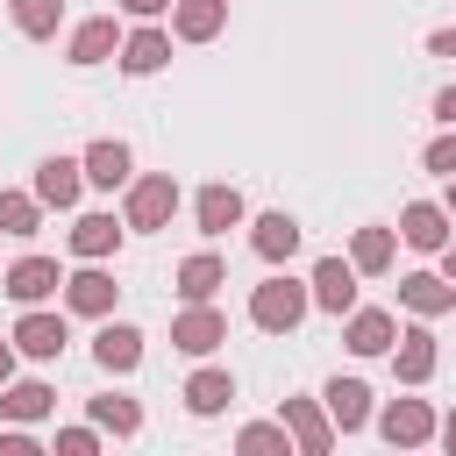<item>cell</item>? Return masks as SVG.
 Instances as JSON below:
<instances>
[{"label": "cell", "mask_w": 456, "mask_h": 456, "mask_svg": "<svg viewBox=\"0 0 456 456\" xmlns=\"http://www.w3.org/2000/svg\"><path fill=\"white\" fill-rule=\"evenodd\" d=\"M299 314H306V285H292V278H264V285H256V299H249V321H256V328H271V335L299 328Z\"/></svg>", "instance_id": "1"}, {"label": "cell", "mask_w": 456, "mask_h": 456, "mask_svg": "<svg viewBox=\"0 0 456 456\" xmlns=\"http://www.w3.org/2000/svg\"><path fill=\"white\" fill-rule=\"evenodd\" d=\"M171 214H178V185H171V171L128 185V228H171Z\"/></svg>", "instance_id": "2"}, {"label": "cell", "mask_w": 456, "mask_h": 456, "mask_svg": "<svg viewBox=\"0 0 456 456\" xmlns=\"http://www.w3.org/2000/svg\"><path fill=\"white\" fill-rule=\"evenodd\" d=\"M64 278H57V264L50 256H21L14 271H7V299H21V306H36V299H50Z\"/></svg>", "instance_id": "3"}, {"label": "cell", "mask_w": 456, "mask_h": 456, "mask_svg": "<svg viewBox=\"0 0 456 456\" xmlns=\"http://www.w3.org/2000/svg\"><path fill=\"white\" fill-rule=\"evenodd\" d=\"M221 335H228V321H221L207 299H192V314H178V328H171V342H178V349H192V356H207Z\"/></svg>", "instance_id": "4"}, {"label": "cell", "mask_w": 456, "mask_h": 456, "mask_svg": "<svg viewBox=\"0 0 456 456\" xmlns=\"http://www.w3.org/2000/svg\"><path fill=\"white\" fill-rule=\"evenodd\" d=\"M93 356H100V370H135V363H142V335H135L128 321H107V328L93 335Z\"/></svg>", "instance_id": "5"}, {"label": "cell", "mask_w": 456, "mask_h": 456, "mask_svg": "<svg viewBox=\"0 0 456 456\" xmlns=\"http://www.w3.org/2000/svg\"><path fill=\"white\" fill-rule=\"evenodd\" d=\"M314 299H321L328 314H349V299H356V271H349L342 256H321V264H314Z\"/></svg>", "instance_id": "6"}, {"label": "cell", "mask_w": 456, "mask_h": 456, "mask_svg": "<svg viewBox=\"0 0 456 456\" xmlns=\"http://www.w3.org/2000/svg\"><path fill=\"white\" fill-rule=\"evenodd\" d=\"M428 435H435V413H428L420 399L385 406V442H392V449H413V442H428Z\"/></svg>", "instance_id": "7"}, {"label": "cell", "mask_w": 456, "mask_h": 456, "mask_svg": "<svg viewBox=\"0 0 456 456\" xmlns=\"http://www.w3.org/2000/svg\"><path fill=\"white\" fill-rule=\"evenodd\" d=\"M285 428L299 435L306 456H328V442H335V435H328V413H321L314 399H285Z\"/></svg>", "instance_id": "8"}, {"label": "cell", "mask_w": 456, "mask_h": 456, "mask_svg": "<svg viewBox=\"0 0 456 456\" xmlns=\"http://www.w3.org/2000/svg\"><path fill=\"white\" fill-rule=\"evenodd\" d=\"M157 64H171V36H164V28H135V36L121 43V71L142 78V71H157Z\"/></svg>", "instance_id": "9"}, {"label": "cell", "mask_w": 456, "mask_h": 456, "mask_svg": "<svg viewBox=\"0 0 456 456\" xmlns=\"http://www.w3.org/2000/svg\"><path fill=\"white\" fill-rule=\"evenodd\" d=\"M399 235H406L413 249H442V242H449V214L420 200V207H406V214H399Z\"/></svg>", "instance_id": "10"}, {"label": "cell", "mask_w": 456, "mask_h": 456, "mask_svg": "<svg viewBox=\"0 0 456 456\" xmlns=\"http://www.w3.org/2000/svg\"><path fill=\"white\" fill-rule=\"evenodd\" d=\"M235 221H242V192H235V185H207V192H200V228H207V235H228Z\"/></svg>", "instance_id": "11"}, {"label": "cell", "mask_w": 456, "mask_h": 456, "mask_svg": "<svg viewBox=\"0 0 456 456\" xmlns=\"http://www.w3.org/2000/svg\"><path fill=\"white\" fill-rule=\"evenodd\" d=\"M64 299H71V314H107L114 306V278L107 271H78V278H64Z\"/></svg>", "instance_id": "12"}, {"label": "cell", "mask_w": 456, "mask_h": 456, "mask_svg": "<svg viewBox=\"0 0 456 456\" xmlns=\"http://www.w3.org/2000/svg\"><path fill=\"white\" fill-rule=\"evenodd\" d=\"M399 299H406L413 314H442V306H456L449 278H435V271H413V278H399Z\"/></svg>", "instance_id": "13"}, {"label": "cell", "mask_w": 456, "mask_h": 456, "mask_svg": "<svg viewBox=\"0 0 456 456\" xmlns=\"http://www.w3.org/2000/svg\"><path fill=\"white\" fill-rule=\"evenodd\" d=\"M349 349H356V356H378V349H392V314H385V306H363V314H349Z\"/></svg>", "instance_id": "14"}, {"label": "cell", "mask_w": 456, "mask_h": 456, "mask_svg": "<svg viewBox=\"0 0 456 456\" xmlns=\"http://www.w3.org/2000/svg\"><path fill=\"white\" fill-rule=\"evenodd\" d=\"M14 349H28V356H57V349H64V321H57V314H21Z\"/></svg>", "instance_id": "15"}, {"label": "cell", "mask_w": 456, "mask_h": 456, "mask_svg": "<svg viewBox=\"0 0 456 456\" xmlns=\"http://www.w3.org/2000/svg\"><path fill=\"white\" fill-rule=\"evenodd\" d=\"M321 399H328V420H342V428H363V420H370V392H363L356 378H335Z\"/></svg>", "instance_id": "16"}, {"label": "cell", "mask_w": 456, "mask_h": 456, "mask_svg": "<svg viewBox=\"0 0 456 456\" xmlns=\"http://www.w3.org/2000/svg\"><path fill=\"white\" fill-rule=\"evenodd\" d=\"M36 200L71 207V200H78V164H71V157H50V164L36 171Z\"/></svg>", "instance_id": "17"}, {"label": "cell", "mask_w": 456, "mask_h": 456, "mask_svg": "<svg viewBox=\"0 0 456 456\" xmlns=\"http://www.w3.org/2000/svg\"><path fill=\"white\" fill-rule=\"evenodd\" d=\"M114 235H121L114 214H78V221H71V249H78V256H107Z\"/></svg>", "instance_id": "18"}, {"label": "cell", "mask_w": 456, "mask_h": 456, "mask_svg": "<svg viewBox=\"0 0 456 456\" xmlns=\"http://www.w3.org/2000/svg\"><path fill=\"white\" fill-rule=\"evenodd\" d=\"M292 249H299V221H292V214H264V221H256V256L278 264V256H292Z\"/></svg>", "instance_id": "19"}, {"label": "cell", "mask_w": 456, "mask_h": 456, "mask_svg": "<svg viewBox=\"0 0 456 456\" xmlns=\"http://www.w3.org/2000/svg\"><path fill=\"white\" fill-rule=\"evenodd\" d=\"M428 370H435V335H428V328H406V335H399V378L420 385Z\"/></svg>", "instance_id": "20"}, {"label": "cell", "mask_w": 456, "mask_h": 456, "mask_svg": "<svg viewBox=\"0 0 456 456\" xmlns=\"http://www.w3.org/2000/svg\"><path fill=\"white\" fill-rule=\"evenodd\" d=\"M228 399H235L228 370H192V385H185V406H192V413H221Z\"/></svg>", "instance_id": "21"}, {"label": "cell", "mask_w": 456, "mask_h": 456, "mask_svg": "<svg viewBox=\"0 0 456 456\" xmlns=\"http://www.w3.org/2000/svg\"><path fill=\"white\" fill-rule=\"evenodd\" d=\"M221 14H228V0H178V36L185 43H207L221 28Z\"/></svg>", "instance_id": "22"}, {"label": "cell", "mask_w": 456, "mask_h": 456, "mask_svg": "<svg viewBox=\"0 0 456 456\" xmlns=\"http://www.w3.org/2000/svg\"><path fill=\"white\" fill-rule=\"evenodd\" d=\"M121 43H114V21H78V36H71V64H100V57H114Z\"/></svg>", "instance_id": "23"}, {"label": "cell", "mask_w": 456, "mask_h": 456, "mask_svg": "<svg viewBox=\"0 0 456 456\" xmlns=\"http://www.w3.org/2000/svg\"><path fill=\"white\" fill-rule=\"evenodd\" d=\"M86 178L93 185H121L128 178V142H93L86 150Z\"/></svg>", "instance_id": "24"}, {"label": "cell", "mask_w": 456, "mask_h": 456, "mask_svg": "<svg viewBox=\"0 0 456 456\" xmlns=\"http://www.w3.org/2000/svg\"><path fill=\"white\" fill-rule=\"evenodd\" d=\"M221 278H228L221 256H185V264H178V292H185V299H214Z\"/></svg>", "instance_id": "25"}, {"label": "cell", "mask_w": 456, "mask_h": 456, "mask_svg": "<svg viewBox=\"0 0 456 456\" xmlns=\"http://www.w3.org/2000/svg\"><path fill=\"white\" fill-rule=\"evenodd\" d=\"M0 413H7V420H43V413H50V385H36V378H28V385H7Z\"/></svg>", "instance_id": "26"}, {"label": "cell", "mask_w": 456, "mask_h": 456, "mask_svg": "<svg viewBox=\"0 0 456 456\" xmlns=\"http://www.w3.org/2000/svg\"><path fill=\"white\" fill-rule=\"evenodd\" d=\"M93 420H100V428H114V435H135V428H142V406H135V399H121V392H100V399H93Z\"/></svg>", "instance_id": "27"}, {"label": "cell", "mask_w": 456, "mask_h": 456, "mask_svg": "<svg viewBox=\"0 0 456 456\" xmlns=\"http://www.w3.org/2000/svg\"><path fill=\"white\" fill-rule=\"evenodd\" d=\"M57 14H64V0H14V28L21 36H50Z\"/></svg>", "instance_id": "28"}, {"label": "cell", "mask_w": 456, "mask_h": 456, "mask_svg": "<svg viewBox=\"0 0 456 456\" xmlns=\"http://www.w3.org/2000/svg\"><path fill=\"white\" fill-rule=\"evenodd\" d=\"M349 256H356V271H385L392 264V228H363Z\"/></svg>", "instance_id": "29"}, {"label": "cell", "mask_w": 456, "mask_h": 456, "mask_svg": "<svg viewBox=\"0 0 456 456\" xmlns=\"http://www.w3.org/2000/svg\"><path fill=\"white\" fill-rule=\"evenodd\" d=\"M0 235H36V200L0 192Z\"/></svg>", "instance_id": "30"}, {"label": "cell", "mask_w": 456, "mask_h": 456, "mask_svg": "<svg viewBox=\"0 0 456 456\" xmlns=\"http://www.w3.org/2000/svg\"><path fill=\"white\" fill-rule=\"evenodd\" d=\"M242 449H249V456H256V449H285V428H264V420H256V428H242Z\"/></svg>", "instance_id": "31"}, {"label": "cell", "mask_w": 456, "mask_h": 456, "mask_svg": "<svg viewBox=\"0 0 456 456\" xmlns=\"http://www.w3.org/2000/svg\"><path fill=\"white\" fill-rule=\"evenodd\" d=\"M428 171H449V178H456V135H442V142H428Z\"/></svg>", "instance_id": "32"}, {"label": "cell", "mask_w": 456, "mask_h": 456, "mask_svg": "<svg viewBox=\"0 0 456 456\" xmlns=\"http://www.w3.org/2000/svg\"><path fill=\"white\" fill-rule=\"evenodd\" d=\"M57 449H64V456H93V428H64Z\"/></svg>", "instance_id": "33"}, {"label": "cell", "mask_w": 456, "mask_h": 456, "mask_svg": "<svg viewBox=\"0 0 456 456\" xmlns=\"http://www.w3.org/2000/svg\"><path fill=\"white\" fill-rule=\"evenodd\" d=\"M0 456H36V449H28V435H0Z\"/></svg>", "instance_id": "34"}, {"label": "cell", "mask_w": 456, "mask_h": 456, "mask_svg": "<svg viewBox=\"0 0 456 456\" xmlns=\"http://www.w3.org/2000/svg\"><path fill=\"white\" fill-rule=\"evenodd\" d=\"M428 50H435V57H456V28H442V36L428 43Z\"/></svg>", "instance_id": "35"}, {"label": "cell", "mask_w": 456, "mask_h": 456, "mask_svg": "<svg viewBox=\"0 0 456 456\" xmlns=\"http://www.w3.org/2000/svg\"><path fill=\"white\" fill-rule=\"evenodd\" d=\"M435 114H442V121H456V86H449V93L435 100Z\"/></svg>", "instance_id": "36"}, {"label": "cell", "mask_w": 456, "mask_h": 456, "mask_svg": "<svg viewBox=\"0 0 456 456\" xmlns=\"http://www.w3.org/2000/svg\"><path fill=\"white\" fill-rule=\"evenodd\" d=\"M128 14H157V7H171V0H121Z\"/></svg>", "instance_id": "37"}, {"label": "cell", "mask_w": 456, "mask_h": 456, "mask_svg": "<svg viewBox=\"0 0 456 456\" xmlns=\"http://www.w3.org/2000/svg\"><path fill=\"white\" fill-rule=\"evenodd\" d=\"M7 370H14V349H7V342H0V385H7Z\"/></svg>", "instance_id": "38"}, {"label": "cell", "mask_w": 456, "mask_h": 456, "mask_svg": "<svg viewBox=\"0 0 456 456\" xmlns=\"http://www.w3.org/2000/svg\"><path fill=\"white\" fill-rule=\"evenodd\" d=\"M442 442H449V449H456V413H449V428H442Z\"/></svg>", "instance_id": "39"}, {"label": "cell", "mask_w": 456, "mask_h": 456, "mask_svg": "<svg viewBox=\"0 0 456 456\" xmlns=\"http://www.w3.org/2000/svg\"><path fill=\"white\" fill-rule=\"evenodd\" d=\"M449 278H456V249H449Z\"/></svg>", "instance_id": "40"}, {"label": "cell", "mask_w": 456, "mask_h": 456, "mask_svg": "<svg viewBox=\"0 0 456 456\" xmlns=\"http://www.w3.org/2000/svg\"><path fill=\"white\" fill-rule=\"evenodd\" d=\"M449 214H456V185H449Z\"/></svg>", "instance_id": "41"}]
</instances>
